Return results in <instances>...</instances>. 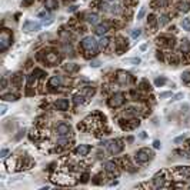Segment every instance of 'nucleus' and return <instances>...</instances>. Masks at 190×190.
I'll use <instances>...</instances> for the list:
<instances>
[{
    "instance_id": "f257e3e1",
    "label": "nucleus",
    "mask_w": 190,
    "mask_h": 190,
    "mask_svg": "<svg viewBox=\"0 0 190 190\" xmlns=\"http://www.w3.org/2000/svg\"><path fill=\"white\" fill-rule=\"evenodd\" d=\"M82 47H83V50H84L86 53H89V55H96L97 50H99V43L96 42L94 37L87 36V37H84V39L82 40Z\"/></svg>"
},
{
    "instance_id": "f03ea898",
    "label": "nucleus",
    "mask_w": 190,
    "mask_h": 190,
    "mask_svg": "<svg viewBox=\"0 0 190 190\" xmlns=\"http://www.w3.org/2000/svg\"><path fill=\"white\" fill-rule=\"evenodd\" d=\"M152 157H153V152L149 150V149H140V150L136 152V160H137L139 163H146V162H149Z\"/></svg>"
},
{
    "instance_id": "7ed1b4c3",
    "label": "nucleus",
    "mask_w": 190,
    "mask_h": 190,
    "mask_svg": "<svg viewBox=\"0 0 190 190\" xmlns=\"http://www.w3.org/2000/svg\"><path fill=\"white\" fill-rule=\"evenodd\" d=\"M123 103H124V94L120 93V91H119V93H114L112 96V99H109V106H110V107H114V109H116V107H120Z\"/></svg>"
},
{
    "instance_id": "20e7f679",
    "label": "nucleus",
    "mask_w": 190,
    "mask_h": 190,
    "mask_svg": "<svg viewBox=\"0 0 190 190\" xmlns=\"http://www.w3.org/2000/svg\"><path fill=\"white\" fill-rule=\"evenodd\" d=\"M53 181L57 183V184H63V186H73L76 183V180H73V177L66 176V174H59L53 179Z\"/></svg>"
},
{
    "instance_id": "39448f33",
    "label": "nucleus",
    "mask_w": 190,
    "mask_h": 190,
    "mask_svg": "<svg viewBox=\"0 0 190 190\" xmlns=\"http://www.w3.org/2000/svg\"><path fill=\"white\" fill-rule=\"evenodd\" d=\"M70 130H72V127H70V124H67V123H60V124H57V127H56V133L59 134L60 137L69 136Z\"/></svg>"
},
{
    "instance_id": "423d86ee",
    "label": "nucleus",
    "mask_w": 190,
    "mask_h": 190,
    "mask_svg": "<svg viewBox=\"0 0 190 190\" xmlns=\"http://www.w3.org/2000/svg\"><path fill=\"white\" fill-rule=\"evenodd\" d=\"M123 150V142L122 140H114L112 142L110 145H109V152L112 153V155H117V153H120Z\"/></svg>"
},
{
    "instance_id": "0eeeda50",
    "label": "nucleus",
    "mask_w": 190,
    "mask_h": 190,
    "mask_svg": "<svg viewBox=\"0 0 190 190\" xmlns=\"http://www.w3.org/2000/svg\"><path fill=\"white\" fill-rule=\"evenodd\" d=\"M69 106H70V103H69L67 99H59V100L55 103V107H56L57 110H62V112L69 110Z\"/></svg>"
},
{
    "instance_id": "6e6552de",
    "label": "nucleus",
    "mask_w": 190,
    "mask_h": 190,
    "mask_svg": "<svg viewBox=\"0 0 190 190\" xmlns=\"http://www.w3.org/2000/svg\"><path fill=\"white\" fill-rule=\"evenodd\" d=\"M74 152H76L77 156H87V153L90 152V146L89 145H79Z\"/></svg>"
},
{
    "instance_id": "1a4fd4ad",
    "label": "nucleus",
    "mask_w": 190,
    "mask_h": 190,
    "mask_svg": "<svg viewBox=\"0 0 190 190\" xmlns=\"http://www.w3.org/2000/svg\"><path fill=\"white\" fill-rule=\"evenodd\" d=\"M23 29L27 30V32H33V30H39V29H40V24L32 22V20H27V22L23 24Z\"/></svg>"
},
{
    "instance_id": "9d476101",
    "label": "nucleus",
    "mask_w": 190,
    "mask_h": 190,
    "mask_svg": "<svg viewBox=\"0 0 190 190\" xmlns=\"http://www.w3.org/2000/svg\"><path fill=\"white\" fill-rule=\"evenodd\" d=\"M10 42H11V36H9L7 32H3V34H1V50H6L7 46L10 45Z\"/></svg>"
},
{
    "instance_id": "9b49d317",
    "label": "nucleus",
    "mask_w": 190,
    "mask_h": 190,
    "mask_svg": "<svg viewBox=\"0 0 190 190\" xmlns=\"http://www.w3.org/2000/svg\"><path fill=\"white\" fill-rule=\"evenodd\" d=\"M163 181H164V173H157L156 176L153 177V183H155L156 187H162Z\"/></svg>"
},
{
    "instance_id": "f8f14e48",
    "label": "nucleus",
    "mask_w": 190,
    "mask_h": 190,
    "mask_svg": "<svg viewBox=\"0 0 190 190\" xmlns=\"http://www.w3.org/2000/svg\"><path fill=\"white\" fill-rule=\"evenodd\" d=\"M45 7L47 10H55L59 7V1L57 0H45Z\"/></svg>"
},
{
    "instance_id": "ddd939ff",
    "label": "nucleus",
    "mask_w": 190,
    "mask_h": 190,
    "mask_svg": "<svg viewBox=\"0 0 190 190\" xmlns=\"http://www.w3.org/2000/svg\"><path fill=\"white\" fill-rule=\"evenodd\" d=\"M86 20L90 23V24H96L99 22V14L97 13H87L86 14Z\"/></svg>"
},
{
    "instance_id": "4468645a",
    "label": "nucleus",
    "mask_w": 190,
    "mask_h": 190,
    "mask_svg": "<svg viewBox=\"0 0 190 190\" xmlns=\"http://www.w3.org/2000/svg\"><path fill=\"white\" fill-rule=\"evenodd\" d=\"M107 30H109V26L104 23V24H100V26H97L94 32H96V34H97V36H103V34L107 33Z\"/></svg>"
},
{
    "instance_id": "2eb2a0df",
    "label": "nucleus",
    "mask_w": 190,
    "mask_h": 190,
    "mask_svg": "<svg viewBox=\"0 0 190 190\" xmlns=\"http://www.w3.org/2000/svg\"><path fill=\"white\" fill-rule=\"evenodd\" d=\"M46 62H49L50 65H56L57 62H59L57 53H49V55H46Z\"/></svg>"
},
{
    "instance_id": "dca6fc26",
    "label": "nucleus",
    "mask_w": 190,
    "mask_h": 190,
    "mask_svg": "<svg viewBox=\"0 0 190 190\" xmlns=\"http://www.w3.org/2000/svg\"><path fill=\"white\" fill-rule=\"evenodd\" d=\"M50 86L52 87H60L62 86V77L60 76H53V77L50 79Z\"/></svg>"
},
{
    "instance_id": "f3484780",
    "label": "nucleus",
    "mask_w": 190,
    "mask_h": 190,
    "mask_svg": "<svg viewBox=\"0 0 190 190\" xmlns=\"http://www.w3.org/2000/svg\"><path fill=\"white\" fill-rule=\"evenodd\" d=\"M140 57H129V59H124V63L126 65H133V66H136V65H140Z\"/></svg>"
},
{
    "instance_id": "a211bd4d",
    "label": "nucleus",
    "mask_w": 190,
    "mask_h": 190,
    "mask_svg": "<svg viewBox=\"0 0 190 190\" xmlns=\"http://www.w3.org/2000/svg\"><path fill=\"white\" fill-rule=\"evenodd\" d=\"M63 69H65L66 72H69V73H72V72H76V70L79 69V66L76 65V63H67V65L63 66Z\"/></svg>"
},
{
    "instance_id": "6ab92c4d",
    "label": "nucleus",
    "mask_w": 190,
    "mask_h": 190,
    "mask_svg": "<svg viewBox=\"0 0 190 190\" xmlns=\"http://www.w3.org/2000/svg\"><path fill=\"white\" fill-rule=\"evenodd\" d=\"M180 26L183 27V30H187L190 32V19H181V22H180Z\"/></svg>"
},
{
    "instance_id": "aec40b11",
    "label": "nucleus",
    "mask_w": 190,
    "mask_h": 190,
    "mask_svg": "<svg viewBox=\"0 0 190 190\" xmlns=\"http://www.w3.org/2000/svg\"><path fill=\"white\" fill-rule=\"evenodd\" d=\"M179 10L187 13V11L190 10V3H186V1H181V3H179Z\"/></svg>"
},
{
    "instance_id": "412c9836",
    "label": "nucleus",
    "mask_w": 190,
    "mask_h": 190,
    "mask_svg": "<svg viewBox=\"0 0 190 190\" xmlns=\"http://www.w3.org/2000/svg\"><path fill=\"white\" fill-rule=\"evenodd\" d=\"M104 167H106V170H107L109 173L116 172V164H114V163H112V162H106V163H104Z\"/></svg>"
},
{
    "instance_id": "4be33fe9",
    "label": "nucleus",
    "mask_w": 190,
    "mask_h": 190,
    "mask_svg": "<svg viewBox=\"0 0 190 190\" xmlns=\"http://www.w3.org/2000/svg\"><path fill=\"white\" fill-rule=\"evenodd\" d=\"M169 20H170V19H169L167 14H163V16L159 19V24H160V26H166L169 23Z\"/></svg>"
},
{
    "instance_id": "5701e85b",
    "label": "nucleus",
    "mask_w": 190,
    "mask_h": 190,
    "mask_svg": "<svg viewBox=\"0 0 190 190\" xmlns=\"http://www.w3.org/2000/svg\"><path fill=\"white\" fill-rule=\"evenodd\" d=\"M1 99H3V100H7V101L17 100V97H16L14 94H3V96H1Z\"/></svg>"
},
{
    "instance_id": "b1692460",
    "label": "nucleus",
    "mask_w": 190,
    "mask_h": 190,
    "mask_svg": "<svg viewBox=\"0 0 190 190\" xmlns=\"http://www.w3.org/2000/svg\"><path fill=\"white\" fill-rule=\"evenodd\" d=\"M166 82H167L166 77H157L156 80H155V84H156V86H163Z\"/></svg>"
},
{
    "instance_id": "393cba45",
    "label": "nucleus",
    "mask_w": 190,
    "mask_h": 190,
    "mask_svg": "<svg viewBox=\"0 0 190 190\" xmlns=\"http://www.w3.org/2000/svg\"><path fill=\"white\" fill-rule=\"evenodd\" d=\"M181 80H183L184 83H190V72H184V73L181 74Z\"/></svg>"
},
{
    "instance_id": "a878e982",
    "label": "nucleus",
    "mask_w": 190,
    "mask_h": 190,
    "mask_svg": "<svg viewBox=\"0 0 190 190\" xmlns=\"http://www.w3.org/2000/svg\"><path fill=\"white\" fill-rule=\"evenodd\" d=\"M109 42H110V39H109V37H101V40H100V43H99V45H100L101 47H107Z\"/></svg>"
},
{
    "instance_id": "bb28decb",
    "label": "nucleus",
    "mask_w": 190,
    "mask_h": 190,
    "mask_svg": "<svg viewBox=\"0 0 190 190\" xmlns=\"http://www.w3.org/2000/svg\"><path fill=\"white\" fill-rule=\"evenodd\" d=\"M120 73H122V72H120ZM122 76H123V77H119L120 82H122V83H127L129 79H130V74H129V73H122Z\"/></svg>"
},
{
    "instance_id": "cd10ccee",
    "label": "nucleus",
    "mask_w": 190,
    "mask_h": 190,
    "mask_svg": "<svg viewBox=\"0 0 190 190\" xmlns=\"http://www.w3.org/2000/svg\"><path fill=\"white\" fill-rule=\"evenodd\" d=\"M145 13H146V7H142V9H140V11L137 13V20H140V19H143V16H145Z\"/></svg>"
},
{
    "instance_id": "c85d7f7f",
    "label": "nucleus",
    "mask_w": 190,
    "mask_h": 190,
    "mask_svg": "<svg viewBox=\"0 0 190 190\" xmlns=\"http://www.w3.org/2000/svg\"><path fill=\"white\" fill-rule=\"evenodd\" d=\"M140 34H142V30H140V29H134L133 32H132V37L136 39V37H139Z\"/></svg>"
},
{
    "instance_id": "c756f323",
    "label": "nucleus",
    "mask_w": 190,
    "mask_h": 190,
    "mask_svg": "<svg viewBox=\"0 0 190 190\" xmlns=\"http://www.w3.org/2000/svg\"><path fill=\"white\" fill-rule=\"evenodd\" d=\"M172 96V91H164V93H160V99H166Z\"/></svg>"
},
{
    "instance_id": "7c9ffc66",
    "label": "nucleus",
    "mask_w": 190,
    "mask_h": 190,
    "mask_svg": "<svg viewBox=\"0 0 190 190\" xmlns=\"http://www.w3.org/2000/svg\"><path fill=\"white\" fill-rule=\"evenodd\" d=\"M74 103H76V104H79V103H83V96H76V97H74Z\"/></svg>"
},
{
    "instance_id": "2f4dec72",
    "label": "nucleus",
    "mask_w": 190,
    "mask_h": 190,
    "mask_svg": "<svg viewBox=\"0 0 190 190\" xmlns=\"http://www.w3.org/2000/svg\"><path fill=\"white\" fill-rule=\"evenodd\" d=\"M184 139H186V136H184V134H183V136H179V137H176V139H174V143H180V142H183Z\"/></svg>"
},
{
    "instance_id": "473e14b6",
    "label": "nucleus",
    "mask_w": 190,
    "mask_h": 190,
    "mask_svg": "<svg viewBox=\"0 0 190 190\" xmlns=\"http://www.w3.org/2000/svg\"><path fill=\"white\" fill-rule=\"evenodd\" d=\"M7 153H9V150H7V149H3V150L0 152V156H1V157H6V156H7Z\"/></svg>"
},
{
    "instance_id": "72a5a7b5",
    "label": "nucleus",
    "mask_w": 190,
    "mask_h": 190,
    "mask_svg": "<svg viewBox=\"0 0 190 190\" xmlns=\"http://www.w3.org/2000/svg\"><path fill=\"white\" fill-rule=\"evenodd\" d=\"M181 97H183V93H177V94L173 97V100H174V101H176V100H180Z\"/></svg>"
},
{
    "instance_id": "f704fd0d",
    "label": "nucleus",
    "mask_w": 190,
    "mask_h": 190,
    "mask_svg": "<svg viewBox=\"0 0 190 190\" xmlns=\"http://www.w3.org/2000/svg\"><path fill=\"white\" fill-rule=\"evenodd\" d=\"M160 142H159V140H155V142H153V147H155V149H160Z\"/></svg>"
},
{
    "instance_id": "c9c22d12",
    "label": "nucleus",
    "mask_w": 190,
    "mask_h": 190,
    "mask_svg": "<svg viewBox=\"0 0 190 190\" xmlns=\"http://www.w3.org/2000/svg\"><path fill=\"white\" fill-rule=\"evenodd\" d=\"M6 112H7V107H6V106H1V112H0V114H4Z\"/></svg>"
},
{
    "instance_id": "e433bc0d",
    "label": "nucleus",
    "mask_w": 190,
    "mask_h": 190,
    "mask_svg": "<svg viewBox=\"0 0 190 190\" xmlns=\"http://www.w3.org/2000/svg\"><path fill=\"white\" fill-rule=\"evenodd\" d=\"M46 16H47L46 11H40V13H39V17H46Z\"/></svg>"
},
{
    "instance_id": "4c0bfd02",
    "label": "nucleus",
    "mask_w": 190,
    "mask_h": 190,
    "mask_svg": "<svg viewBox=\"0 0 190 190\" xmlns=\"http://www.w3.org/2000/svg\"><path fill=\"white\" fill-rule=\"evenodd\" d=\"M140 49H142V50H146V49H147V45H142L140 46Z\"/></svg>"
},
{
    "instance_id": "58836bf2",
    "label": "nucleus",
    "mask_w": 190,
    "mask_h": 190,
    "mask_svg": "<svg viewBox=\"0 0 190 190\" xmlns=\"http://www.w3.org/2000/svg\"><path fill=\"white\" fill-rule=\"evenodd\" d=\"M32 1H33V0H26V1H24V4H30Z\"/></svg>"
}]
</instances>
